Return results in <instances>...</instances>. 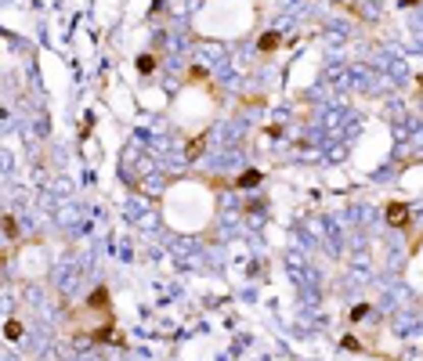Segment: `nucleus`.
I'll list each match as a JSON object with an SVG mask.
<instances>
[{
    "instance_id": "f03ea898",
    "label": "nucleus",
    "mask_w": 423,
    "mask_h": 361,
    "mask_svg": "<svg viewBox=\"0 0 423 361\" xmlns=\"http://www.w3.org/2000/svg\"><path fill=\"white\" fill-rule=\"evenodd\" d=\"M87 307H94V311H105V307H109V289H105V286H98V289L91 293Z\"/></svg>"
},
{
    "instance_id": "423d86ee",
    "label": "nucleus",
    "mask_w": 423,
    "mask_h": 361,
    "mask_svg": "<svg viewBox=\"0 0 423 361\" xmlns=\"http://www.w3.org/2000/svg\"><path fill=\"white\" fill-rule=\"evenodd\" d=\"M152 69H156V54H141V58H138V72L148 76Z\"/></svg>"
},
{
    "instance_id": "6e6552de",
    "label": "nucleus",
    "mask_w": 423,
    "mask_h": 361,
    "mask_svg": "<svg viewBox=\"0 0 423 361\" xmlns=\"http://www.w3.org/2000/svg\"><path fill=\"white\" fill-rule=\"evenodd\" d=\"M4 336H8V340H22V322H15V318H11V322L4 325Z\"/></svg>"
},
{
    "instance_id": "20e7f679",
    "label": "nucleus",
    "mask_w": 423,
    "mask_h": 361,
    "mask_svg": "<svg viewBox=\"0 0 423 361\" xmlns=\"http://www.w3.org/2000/svg\"><path fill=\"white\" fill-rule=\"evenodd\" d=\"M203 148H206V134L192 137V141H188V152H184V155H188V159H196V155H203Z\"/></svg>"
},
{
    "instance_id": "9b49d317",
    "label": "nucleus",
    "mask_w": 423,
    "mask_h": 361,
    "mask_svg": "<svg viewBox=\"0 0 423 361\" xmlns=\"http://www.w3.org/2000/svg\"><path fill=\"white\" fill-rule=\"evenodd\" d=\"M264 134H268V137H282V127H279V123H272V127H268Z\"/></svg>"
},
{
    "instance_id": "f8f14e48",
    "label": "nucleus",
    "mask_w": 423,
    "mask_h": 361,
    "mask_svg": "<svg viewBox=\"0 0 423 361\" xmlns=\"http://www.w3.org/2000/svg\"><path fill=\"white\" fill-rule=\"evenodd\" d=\"M405 4H419V0H405Z\"/></svg>"
},
{
    "instance_id": "f257e3e1",
    "label": "nucleus",
    "mask_w": 423,
    "mask_h": 361,
    "mask_svg": "<svg viewBox=\"0 0 423 361\" xmlns=\"http://www.w3.org/2000/svg\"><path fill=\"white\" fill-rule=\"evenodd\" d=\"M387 224L391 228H409V220H412V213H409V206L405 203H387Z\"/></svg>"
},
{
    "instance_id": "39448f33",
    "label": "nucleus",
    "mask_w": 423,
    "mask_h": 361,
    "mask_svg": "<svg viewBox=\"0 0 423 361\" xmlns=\"http://www.w3.org/2000/svg\"><path fill=\"white\" fill-rule=\"evenodd\" d=\"M91 340H94V343H109V340H116V329H112V322H109L105 329H94Z\"/></svg>"
},
{
    "instance_id": "0eeeda50",
    "label": "nucleus",
    "mask_w": 423,
    "mask_h": 361,
    "mask_svg": "<svg viewBox=\"0 0 423 361\" xmlns=\"http://www.w3.org/2000/svg\"><path fill=\"white\" fill-rule=\"evenodd\" d=\"M279 47V33H264L260 36V51H275Z\"/></svg>"
},
{
    "instance_id": "1a4fd4ad",
    "label": "nucleus",
    "mask_w": 423,
    "mask_h": 361,
    "mask_svg": "<svg viewBox=\"0 0 423 361\" xmlns=\"http://www.w3.org/2000/svg\"><path fill=\"white\" fill-rule=\"evenodd\" d=\"M4 235H8V238H18V224H15V217H11V213L4 217Z\"/></svg>"
},
{
    "instance_id": "7ed1b4c3",
    "label": "nucleus",
    "mask_w": 423,
    "mask_h": 361,
    "mask_svg": "<svg viewBox=\"0 0 423 361\" xmlns=\"http://www.w3.org/2000/svg\"><path fill=\"white\" fill-rule=\"evenodd\" d=\"M260 181H264V174H260V170H246V174H243V177H239V181H235V184H239V188H246V191H250V188H257V184H260Z\"/></svg>"
},
{
    "instance_id": "9d476101",
    "label": "nucleus",
    "mask_w": 423,
    "mask_h": 361,
    "mask_svg": "<svg viewBox=\"0 0 423 361\" xmlns=\"http://www.w3.org/2000/svg\"><path fill=\"white\" fill-rule=\"evenodd\" d=\"M365 314H369V303H358V307L351 311V318H355V322H362V318H365Z\"/></svg>"
}]
</instances>
